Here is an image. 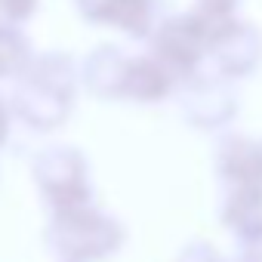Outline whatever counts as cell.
Segmentation results:
<instances>
[{"mask_svg": "<svg viewBox=\"0 0 262 262\" xmlns=\"http://www.w3.org/2000/svg\"><path fill=\"white\" fill-rule=\"evenodd\" d=\"M34 176L47 188L56 207H80L86 204V179H83V161L71 148H47L40 161L34 164Z\"/></svg>", "mask_w": 262, "mask_h": 262, "instance_id": "obj_3", "label": "cell"}, {"mask_svg": "<svg viewBox=\"0 0 262 262\" xmlns=\"http://www.w3.org/2000/svg\"><path fill=\"white\" fill-rule=\"evenodd\" d=\"M50 241L53 247H59V253L71 259H99L114 253V247L120 244V228L108 216L80 204L59 213V219L53 222Z\"/></svg>", "mask_w": 262, "mask_h": 262, "instance_id": "obj_2", "label": "cell"}, {"mask_svg": "<svg viewBox=\"0 0 262 262\" xmlns=\"http://www.w3.org/2000/svg\"><path fill=\"white\" fill-rule=\"evenodd\" d=\"M170 83H173V74L155 62V59H136L126 65V80H123V93L136 96L142 102H155L161 96L170 93Z\"/></svg>", "mask_w": 262, "mask_h": 262, "instance_id": "obj_8", "label": "cell"}, {"mask_svg": "<svg viewBox=\"0 0 262 262\" xmlns=\"http://www.w3.org/2000/svg\"><path fill=\"white\" fill-rule=\"evenodd\" d=\"M28 62V43L16 28L0 25V77H10L16 71H22V65Z\"/></svg>", "mask_w": 262, "mask_h": 262, "instance_id": "obj_11", "label": "cell"}, {"mask_svg": "<svg viewBox=\"0 0 262 262\" xmlns=\"http://www.w3.org/2000/svg\"><path fill=\"white\" fill-rule=\"evenodd\" d=\"M158 50V62L170 71V74H191L194 65L204 59V50H210V40L204 34V28L198 25V19H173L158 31L155 40Z\"/></svg>", "mask_w": 262, "mask_h": 262, "instance_id": "obj_4", "label": "cell"}, {"mask_svg": "<svg viewBox=\"0 0 262 262\" xmlns=\"http://www.w3.org/2000/svg\"><path fill=\"white\" fill-rule=\"evenodd\" d=\"M126 59L120 56V50H111V47H102L90 56V62L83 65V74H86V83L102 93V96H111V93H123V80H126Z\"/></svg>", "mask_w": 262, "mask_h": 262, "instance_id": "obj_9", "label": "cell"}, {"mask_svg": "<svg viewBox=\"0 0 262 262\" xmlns=\"http://www.w3.org/2000/svg\"><path fill=\"white\" fill-rule=\"evenodd\" d=\"M71 105V65L68 59L50 56L40 59V65L19 80L13 108L34 126L53 129L59 120H65Z\"/></svg>", "mask_w": 262, "mask_h": 262, "instance_id": "obj_1", "label": "cell"}, {"mask_svg": "<svg viewBox=\"0 0 262 262\" xmlns=\"http://www.w3.org/2000/svg\"><path fill=\"white\" fill-rule=\"evenodd\" d=\"M7 139V105L0 102V142Z\"/></svg>", "mask_w": 262, "mask_h": 262, "instance_id": "obj_14", "label": "cell"}, {"mask_svg": "<svg viewBox=\"0 0 262 262\" xmlns=\"http://www.w3.org/2000/svg\"><path fill=\"white\" fill-rule=\"evenodd\" d=\"M222 173L234 185H262V145L250 139H234L222 151Z\"/></svg>", "mask_w": 262, "mask_h": 262, "instance_id": "obj_10", "label": "cell"}, {"mask_svg": "<svg viewBox=\"0 0 262 262\" xmlns=\"http://www.w3.org/2000/svg\"><path fill=\"white\" fill-rule=\"evenodd\" d=\"M90 19L111 22L126 34H145L151 25V0H83Z\"/></svg>", "mask_w": 262, "mask_h": 262, "instance_id": "obj_6", "label": "cell"}, {"mask_svg": "<svg viewBox=\"0 0 262 262\" xmlns=\"http://www.w3.org/2000/svg\"><path fill=\"white\" fill-rule=\"evenodd\" d=\"M231 111H234V102L222 83H198L185 99V114L201 126H216L228 120Z\"/></svg>", "mask_w": 262, "mask_h": 262, "instance_id": "obj_7", "label": "cell"}, {"mask_svg": "<svg viewBox=\"0 0 262 262\" xmlns=\"http://www.w3.org/2000/svg\"><path fill=\"white\" fill-rule=\"evenodd\" d=\"M259 47L262 43H259L256 31H250L247 25H234V22L210 43V50H213V56H216V62L225 74L250 71L259 59Z\"/></svg>", "mask_w": 262, "mask_h": 262, "instance_id": "obj_5", "label": "cell"}, {"mask_svg": "<svg viewBox=\"0 0 262 262\" xmlns=\"http://www.w3.org/2000/svg\"><path fill=\"white\" fill-rule=\"evenodd\" d=\"M204 4V10H216V13H228L231 10V4L234 0H201Z\"/></svg>", "mask_w": 262, "mask_h": 262, "instance_id": "obj_13", "label": "cell"}, {"mask_svg": "<svg viewBox=\"0 0 262 262\" xmlns=\"http://www.w3.org/2000/svg\"><path fill=\"white\" fill-rule=\"evenodd\" d=\"M37 0H0V13H7L10 19H25L31 16Z\"/></svg>", "mask_w": 262, "mask_h": 262, "instance_id": "obj_12", "label": "cell"}]
</instances>
